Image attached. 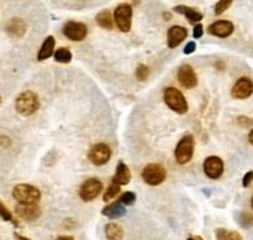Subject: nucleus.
I'll use <instances>...</instances> for the list:
<instances>
[{"label": "nucleus", "instance_id": "cd10ccee", "mask_svg": "<svg viewBox=\"0 0 253 240\" xmlns=\"http://www.w3.org/2000/svg\"><path fill=\"white\" fill-rule=\"evenodd\" d=\"M0 208H1V213H0V214H1L2 221L12 222V223H14L15 226L19 227V223H17V221H15L14 217H12V214L10 213V211L6 208V206H5V205H4V202H1V204H0Z\"/></svg>", "mask_w": 253, "mask_h": 240}, {"label": "nucleus", "instance_id": "473e14b6", "mask_svg": "<svg viewBox=\"0 0 253 240\" xmlns=\"http://www.w3.org/2000/svg\"><path fill=\"white\" fill-rule=\"evenodd\" d=\"M252 181H253V171L246 172V175L244 176V180H242V185H244V187H249Z\"/></svg>", "mask_w": 253, "mask_h": 240}, {"label": "nucleus", "instance_id": "f3484780", "mask_svg": "<svg viewBox=\"0 0 253 240\" xmlns=\"http://www.w3.org/2000/svg\"><path fill=\"white\" fill-rule=\"evenodd\" d=\"M5 29H6L7 34H11V36L22 37L25 34V32H26L27 25L22 19L15 17V19H11L10 21H7Z\"/></svg>", "mask_w": 253, "mask_h": 240}, {"label": "nucleus", "instance_id": "f704fd0d", "mask_svg": "<svg viewBox=\"0 0 253 240\" xmlns=\"http://www.w3.org/2000/svg\"><path fill=\"white\" fill-rule=\"evenodd\" d=\"M54 240H74V238L72 236H61L58 238H56Z\"/></svg>", "mask_w": 253, "mask_h": 240}, {"label": "nucleus", "instance_id": "6e6552de", "mask_svg": "<svg viewBox=\"0 0 253 240\" xmlns=\"http://www.w3.org/2000/svg\"><path fill=\"white\" fill-rule=\"evenodd\" d=\"M88 158L91 164L100 167V165L106 164L111 158V149L105 143H98L90 148L88 153Z\"/></svg>", "mask_w": 253, "mask_h": 240}, {"label": "nucleus", "instance_id": "9b49d317", "mask_svg": "<svg viewBox=\"0 0 253 240\" xmlns=\"http://www.w3.org/2000/svg\"><path fill=\"white\" fill-rule=\"evenodd\" d=\"M253 93V83L251 79L240 78L231 89V96L237 100H245L249 99Z\"/></svg>", "mask_w": 253, "mask_h": 240}, {"label": "nucleus", "instance_id": "a878e982", "mask_svg": "<svg viewBox=\"0 0 253 240\" xmlns=\"http://www.w3.org/2000/svg\"><path fill=\"white\" fill-rule=\"evenodd\" d=\"M148 75H150V68L146 64H140L136 69V76L140 81L147 80Z\"/></svg>", "mask_w": 253, "mask_h": 240}, {"label": "nucleus", "instance_id": "2f4dec72", "mask_svg": "<svg viewBox=\"0 0 253 240\" xmlns=\"http://www.w3.org/2000/svg\"><path fill=\"white\" fill-rule=\"evenodd\" d=\"M203 34H204V27H203V25L202 24L195 25L194 31H193L194 38H200V37H203Z\"/></svg>", "mask_w": 253, "mask_h": 240}, {"label": "nucleus", "instance_id": "7ed1b4c3", "mask_svg": "<svg viewBox=\"0 0 253 240\" xmlns=\"http://www.w3.org/2000/svg\"><path fill=\"white\" fill-rule=\"evenodd\" d=\"M163 99H165V103L168 107L170 108L174 112L179 113V115H184L188 111V103L185 100L184 95L180 90H178L177 88H167L165 89V93H163Z\"/></svg>", "mask_w": 253, "mask_h": 240}, {"label": "nucleus", "instance_id": "f03ea898", "mask_svg": "<svg viewBox=\"0 0 253 240\" xmlns=\"http://www.w3.org/2000/svg\"><path fill=\"white\" fill-rule=\"evenodd\" d=\"M12 197L19 205H37L41 200V192L29 184H19L12 189Z\"/></svg>", "mask_w": 253, "mask_h": 240}, {"label": "nucleus", "instance_id": "ea45409f", "mask_svg": "<svg viewBox=\"0 0 253 240\" xmlns=\"http://www.w3.org/2000/svg\"><path fill=\"white\" fill-rule=\"evenodd\" d=\"M188 240H195V239H194V238H189Z\"/></svg>", "mask_w": 253, "mask_h": 240}, {"label": "nucleus", "instance_id": "a211bd4d", "mask_svg": "<svg viewBox=\"0 0 253 240\" xmlns=\"http://www.w3.org/2000/svg\"><path fill=\"white\" fill-rule=\"evenodd\" d=\"M125 213H126L125 205L121 204L120 200H119V201L113 202V204H109L108 206L104 207L103 211H101V214H103V216L108 217V218H111V219L120 218V217H123Z\"/></svg>", "mask_w": 253, "mask_h": 240}, {"label": "nucleus", "instance_id": "423d86ee", "mask_svg": "<svg viewBox=\"0 0 253 240\" xmlns=\"http://www.w3.org/2000/svg\"><path fill=\"white\" fill-rule=\"evenodd\" d=\"M114 21L119 30L128 32L132 24V6L128 4H120L114 11Z\"/></svg>", "mask_w": 253, "mask_h": 240}, {"label": "nucleus", "instance_id": "58836bf2", "mask_svg": "<svg viewBox=\"0 0 253 240\" xmlns=\"http://www.w3.org/2000/svg\"><path fill=\"white\" fill-rule=\"evenodd\" d=\"M251 205H252V208H253V197H252V200H251Z\"/></svg>", "mask_w": 253, "mask_h": 240}, {"label": "nucleus", "instance_id": "e433bc0d", "mask_svg": "<svg viewBox=\"0 0 253 240\" xmlns=\"http://www.w3.org/2000/svg\"><path fill=\"white\" fill-rule=\"evenodd\" d=\"M249 140H250V143L253 145V130L249 133Z\"/></svg>", "mask_w": 253, "mask_h": 240}, {"label": "nucleus", "instance_id": "2eb2a0df", "mask_svg": "<svg viewBox=\"0 0 253 240\" xmlns=\"http://www.w3.org/2000/svg\"><path fill=\"white\" fill-rule=\"evenodd\" d=\"M17 216L21 217L24 221L32 222L41 216V208L39 205H19L15 208Z\"/></svg>", "mask_w": 253, "mask_h": 240}, {"label": "nucleus", "instance_id": "1a4fd4ad", "mask_svg": "<svg viewBox=\"0 0 253 240\" xmlns=\"http://www.w3.org/2000/svg\"><path fill=\"white\" fill-rule=\"evenodd\" d=\"M88 34L85 24L78 21H68L63 26V34L71 41L79 42L83 41Z\"/></svg>", "mask_w": 253, "mask_h": 240}, {"label": "nucleus", "instance_id": "f257e3e1", "mask_svg": "<svg viewBox=\"0 0 253 240\" xmlns=\"http://www.w3.org/2000/svg\"><path fill=\"white\" fill-rule=\"evenodd\" d=\"M16 112L22 116H31L40 108V99L34 91H24L15 100Z\"/></svg>", "mask_w": 253, "mask_h": 240}, {"label": "nucleus", "instance_id": "72a5a7b5", "mask_svg": "<svg viewBox=\"0 0 253 240\" xmlns=\"http://www.w3.org/2000/svg\"><path fill=\"white\" fill-rule=\"evenodd\" d=\"M195 49H197V44H195V42H189V43L185 46L184 48V53L185 54H192L193 52H195Z\"/></svg>", "mask_w": 253, "mask_h": 240}, {"label": "nucleus", "instance_id": "c756f323", "mask_svg": "<svg viewBox=\"0 0 253 240\" xmlns=\"http://www.w3.org/2000/svg\"><path fill=\"white\" fill-rule=\"evenodd\" d=\"M231 4L232 0H221V1H219L215 5V14L221 15L222 12H225L230 6H231Z\"/></svg>", "mask_w": 253, "mask_h": 240}, {"label": "nucleus", "instance_id": "0eeeda50", "mask_svg": "<svg viewBox=\"0 0 253 240\" xmlns=\"http://www.w3.org/2000/svg\"><path fill=\"white\" fill-rule=\"evenodd\" d=\"M103 191V182L99 179L91 177V179L85 180L82 184L81 190H79V196L84 202H90L95 200Z\"/></svg>", "mask_w": 253, "mask_h": 240}, {"label": "nucleus", "instance_id": "412c9836", "mask_svg": "<svg viewBox=\"0 0 253 240\" xmlns=\"http://www.w3.org/2000/svg\"><path fill=\"white\" fill-rule=\"evenodd\" d=\"M95 21L101 29L113 30L114 27V17L111 16V12L109 10H103L99 12L95 17Z\"/></svg>", "mask_w": 253, "mask_h": 240}, {"label": "nucleus", "instance_id": "4c0bfd02", "mask_svg": "<svg viewBox=\"0 0 253 240\" xmlns=\"http://www.w3.org/2000/svg\"><path fill=\"white\" fill-rule=\"evenodd\" d=\"M163 15H165V16H166L165 17L166 20H170V19H172V15H170L169 12H168V14H167V12H165V14H163Z\"/></svg>", "mask_w": 253, "mask_h": 240}, {"label": "nucleus", "instance_id": "4468645a", "mask_svg": "<svg viewBox=\"0 0 253 240\" xmlns=\"http://www.w3.org/2000/svg\"><path fill=\"white\" fill-rule=\"evenodd\" d=\"M188 36V30L183 26H172L168 30L167 43L169 48H175L179 46Z\"/></svg>", "mask_w": 253, "mask_h": 240}, {"label": "nucleus", "instance_id": "c85d7f7f", "mask_svg": "<svg viewBox=\"0 0 253 240\" xmlns=\"http://www.w3.org/2000/svg\"><path fill=\"white\" fill-rule=\"evenodd\" d=\"M239 223L244 228H250L253 226V216L250 213H241L239 216Z\"/></svg>", "mask_w": 253, "mask_h": 240}, {"label": "nucleus", "instance_id": "f8f14e48", "mask_svg": "<svg viewBox=\"0 0 253 240\" xmlns=\"http://www.w3.org/2000/svg\"><path fill=\"white\" fill-rule=\"evenodd\" d=\"M204 172L210 179H219L224 172V162L219 157H214V155L207 158L204 162Z\"/></svg>", "mask_w": 253, "mask_h": 240}, {"label": "nucleus", "instance_id": "39448f33", "mask_svg": "<svg viewBox=\"0 0 253 240\" xmlns=\"http://www.w3.org/2000/svg\"><path fill=\"white\" fill-rule=\"evenodd\" d=\"M166 176H167L166 169L163 168V165L157 164V163L148 164L142 171L143 181L146 184L151 185V186H158V185H161L166 180Z\"/></svg>", "mask_w": 253, "mask_h": 240}, {"label": "nucleus", "instance_id": "dca6fc26", "mask_svg": "<svg viewBox=\"0 0 253 240\" xmlns=\"http://www.w3.org/2000/svg\"><path fill=\"white\" fill-rule=\"evenodd\" d=\"M111 181H113L114 184L119 185V186H125V185H127L128 182L131 181V171L125 163H119L118 167H116L115 175H114Z\"/></svg>", "mask_w": 253, "mask_h": 240}, {"label": "nucleus", "instance_id": "4be33fe9", "mask_svg": "<svg viewBox=\"0 0 253 240\" xmlns=\"http://www.w3.org/2000/svg\"><path fill=\"white\" fill-rule=\"evenodd\" d=\"M105 237L108 240H123L124 229L116 223H108L105 226Z\"/></svg>", "mask_w": 253, "mask_h": 240}, {"label": "nucleus", "instance_id": "ddd939ff", "mask_svg": "<svg viewBox=\"0 0 253 240\" xmlns=\"http://www.w3.org/2000/svg\"><path fill=\"white\" fill-rule=\"evenodd\" d=\"M208 32L212 36L220 37V38H226L234 32V24L227 20H219L215 21L208 27Z\"/></svg>", "mask_w": 253, "mask_h": 240}, {"label": "nucleus", "instance_id": "9d476101", "mask_svg": "<svg viewBox=\"0 0 253 240\" xmlns=\"http://www.w3.org/2000/svg\"><path fill=\"white\" fill-rule=\"evenodd\" d=\"M177 79L185 89H194L198 85V76L189 64H183L177 73Z\"/></svg>", "mask_w": 253, "mask_h": 240}, {"label": "nucleus", "instance_id": "7c9ffc66", "mask_svg": "<svg viewBox=\"0 0 253 240\" xmlns=\"http://www.w3.org/2000/svg\"><path fill=\"white\" fill-rule=\"evenodd\" d=\"M237 123H239L240 126H242V127H251V126H253V120L247 117V116H240V117L237 118Z\"/></svg>", "mask_w": 253, "mask_h": 240}, {"label": "nucleus", "instance_id": "bb28decb", "mask_svg": "<svg viewBox=\"0 0 253 240\" xmlns=\"http://www.w3.org/2000/svg\"><path fill=\"white\" fill-rule=\"evenodd\" d=\"M120 202L123 205H125V206H132V205L136 202L135 192H132V191L124 192L120 197Z\"/></svg>", "mask_w": 253, "mask_h": 240}, {"label": "nucleus", "instance_id": "20e7f679", "mask_svg": "<svg viewBox=\"0 0 253 240\" xmlns=\"http://www.w3.org/2000/svg\"><path fill=\"white\" fill-rule=\"evenodd\" d=\"M194 147L195 142L194 137H193L192 135H185L184 137L178 142L174 150L175 160L178 162V164L184 165L192 160L193 154H194Z\"/></svg>", "mask_w": 253, "mask_h": 240}, {"label": "nucleus", "instance_id": "393cba45", "mask_svg": "<svg viewBox=\"0 0 253 240\" xmlns=\"http://www.w3.org/2000/svg\"><path fill=\"white\" fill-rule=\"evenodd\" d=\"M120 191H121L120 186H119V185H116V184H114V182L111 181V184L109 185V187L106 189L105 194H104V196H103L104 202H109L110 200L115 199V197L118 196L119 194H120Z\"/></svg>", "mask_w": 253, "mask_h": 240}, {"label": "nucleus", "instance_id": "b1692460", "mask_svg": "<svg viewBox=\"0 0 253 240\" xmlns=\"http://www.w3.org/2000/svg\"><path fill=\"white\" fill-rule=\"evenodd\" d=\"M54 61L58 63H69L72 61V52L68 48H59L54 52Z\"/></svg>", "mask_w": 253, "mask_h": 240}, {"label": "nucleus", "instance_id": "aec40b11", "mask_svg": "<svg viewBox=\"0 0 253 240\" xmlns=\"http://www.w3.org/2000/svg\"><path fill=\"white\" fill-rule=\"evenodd\" d=\"M54 44H56V41H54L53 37H46V39H44L43 43H42L41 48H40L39 54H37V59H39V61H44V59L49 58V57L53 54Z\"/></svg>", "mask_w": 253, "mask_h": 240}, {"label": "nucleus", "instance_id": "c9c22d12", "mask_svg": "<svg viewBox=\"0 0 253 240\" xmlns=\"http://www.w3.org/2000/svg\"><path fill=\"white\" fill-rule=\"evenodd\" d=\"M15 240H31V239H29V238H26V237H22V236H20V234H17V233H15Z\"/></svg>", "mask_w": 253, "mask_h": 240}, {"label": "nucleus", "instance_id": "6ab92c4d", "mask_svg": "<svg viewBox=\"0 0 253 240\" xmlns=\"http://www.w3.org/2000/svg\"><path fill=\"white\" fill-rule=\"evenodd\" d=\"M174 11L178 14H182L189 20L192 24H197V22L202 21L203 20V14L200 11H198L197 9L190 6H185V5H178L174 7Z\"/></svg>", "mask_w": 253, "mask_h": 240}, {"label": "nucleus", "instance_id": "5701e85b", "mask_svg": "<svg viewBox=\"0 0 253 240\" xmlns=\"http://www.w3.org/2000/svg\"><path fill=\"white\" fill-rule=\"evenodd\" d=\"M216 240H242V237L237 232L219 228L216 229Z\"/></svg>", "mask_w": 253, "mask_h": 240}]
</instances>
